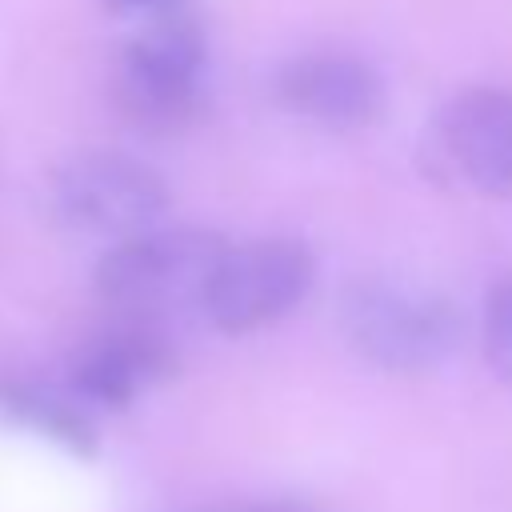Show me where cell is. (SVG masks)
<instances>
[{
	"label": "cell",
	"instance_id": "9",
	"mask_svg": "<svg viewBox=\"0 0 512 512\" xmlns=\"http://www.w3.org/2000/svg\"><path fill=\"white\" fill-rule=\"evenodd\" d=\"M0 408L24 424H32L36 432L60 440L64 448L72 452H92L96 436H92V424L84 420V412L76 404H68L64 396L40 388V384H28V380H0Z\"/></svg>",
	"mask_w": 512,
	"mask_h": 512
},
{
	"label": "cell",
	"instance_id": "6",
	"mask_svg": "<svg viewBox=\"0 0 512 512\" xmlns=\"http://www.w3.org/2000/svg\"><path fill=\"white\" fill-rule=\"evenodd\" d=\"M272 100L320 128H360L384 108V80L356 52L308 48L276 64Z\"/></svg>",
	"mask_w": 512,
	"mask_h": 512
},
{
	"label": "cell",
	"instance_id": "7",
	"mask_svg": "<svg viewBox=\"0 0 512 512\" xmlns=\"http://www.w3.org/2000/svg\"><path fill=\"white\" fill-rule=\"evenodd\" d=\"M452 168L488 192H512V88L480 84L456 92L436 120Z\"/></svg>",
	"mask_w": 512,
	"mask_h": 512
},
{
	"label": "cell",
	"instance_id": "5",
	"mask_svg": "<svg viewBox=\"0 0 512 512\" xmlns=\"http://www.w3.org/2000/svg\"><path fill=\"white\" fill-rule=\"evenodd\" d=\"M52 204L72 228L124 240L168 212V180L128 152L88 148L56 168Z\"/></svg>",
	"mask_w": 512,
	"mask_h": 512
},
{
	"label": "cell",
	"instance_id": "2",
	"mask_svg": "<svg viewBox=\"0 0 512 512\" xmlns=\"http://www.w3.org/2000/svg\"><path fill=\"white\" fill-rule=\"evenodd\" d=\"M224 236L192 224H152L112 244L96 264V288L124 308H160L204 292Z\"/></svg>",
	"mask_w": 512,
	"mask_h": 512
},
{
	"label": "cell",
	"instance_id": "8",
	"mask_svg": "<svg viewBox=\"0 0 512 512\" xmlns=\"http://www.w3.org/2000/svg\"><path fill=\"white\" fill-rule=\"evenodd\" d=\"M172 364V348L148 332V328H120L100 340H92L76 364H72V384L80 396L124 408L148 380L164 376Z\"/></svg>",
	"mask_w": 512,
	"mask_h": 512
},
{
	"label": "cell",
	"instance_id": "10",
	"mask_svg": "<svg viewBox=\"0 0 512 512\" xmlns=\"http://www.w3.org/2000/svg\"><path fill=\"white\" fill-rule=\"evenodd\" d=\"M480 340L488 364L512 380V276L496 280L484 296V316H480Z\"/></svg>",
	"mask_w": 512,
	"mask_h": 512
},
{
	"label": "cell",
	"instance_id": "4",
	"mask_svg": "<svg viewBox=\"0 0 512 512\" xmlns=\"http://www.w3.org/2000/svg\"><path fill=\"white\" fill-rule=\"evenodd\" d=\"M208 44L204 32L176 12H160L140 28L120 56V100L148 128H176L204 100Z\"/></svg>",
	"mask_w": 512,
	"mask_h": 512
},
{
	"label": "cell",
	"instance_id": "3",
	"mask_svg": "<svg viewBox=\"0 0 512 512\" xmlns=\"http://www.w3.org/2000/svg\"><path fill=\"white\" fill-rule=\"evenodd\" d=\"M312 288V252L292 236L228 244L216 260L200 308L220 332H256L288 316Z\"/></svg>",
	"mask_w": 512,
	"mask_h": 512
},
{
	"label": "cell",
	"instance_id": "1",
	"mask_svg": "<svg viewBox=\"0 0 512 512\" xmlns=\"http://www.w3.org/2000/svg\"><path fill=\"white\" fill-rule=\"evenodd\" d=\"M340 324L348 344L388 372H428L456 352V308L404 276H364L344 288Z\"/></svg>",
	"mask_w": 512,
	"mask_h": 512
},
{
	"label": "cell",
	"instance_id": "11",
	"mask_svg": "<svg viewBox=\"0 0 512 512\" xmlns=\"http://www.w3.org/2000/svg\"><path fill=\"white\" fill-rule=\"evenodd\" d=\"M108 4H116L124 12H168L176 0H108Z\"/></svg>",
	"mask_w": 512,
	"mask_h": 512
}]
</instances>
